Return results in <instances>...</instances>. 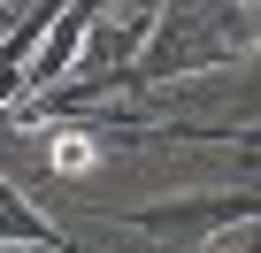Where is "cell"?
Returning a JSON list of instances; mask_svg holds the SVG:
<instances>
[{"label": "cell", "instance_id": "cell-1", "mask_svg": "<svg viewBox=\"0 0 261 253\" xmlns=\"http://www.w3.org/2000/svg\"><path fill=\"white\" fill-rule=\"evenodd\" d=\"M253 62V8L238 0H154V39L130 69V92H162L185 77H230Z\"/></svg>", "mask_w": 261, "mask_h": 253}, {"label": "cell", "instance_id": "cell-2", "mask_svg": "<svg viewBox=\"0 0 261 253\" xmlns=\"http://www.w3.org/2000/svg\"><path fill=\"white\" fill-rule=\"evenodd\" d=\"M261 215V184H223V192H177V200H146V207H108L115 230L146 238L154 253H200L223 230Z\"/></svg>", "mask_w": 261, "mask_h": 253}, {"label": "cell", "instance_id": "cell-3", "mask_svg": "<svg viewBox=\"0 0 261 253\" xmlns=\"http://www.w3.org/2000/svg\"><path fill=\"white\" fill-rule=\"evenodd\" d=\"M253 46H261V8H253Z\"/></svg>", "mask_w": 261, "mask_h": 253}, {"label": "cell", "instance_id": "cell-4", "mask_svg": "<svg viewBox=\"0 0 261 253\" xmlns=\"http://www.w3.org/2000/svg\"><path fill=\"white\" fill-rule=\"evenodd\" d=\"M238 8H261V0H238Z\"/></svg>", "mask_w": 261, "mask_h": 253}]
</instances>
